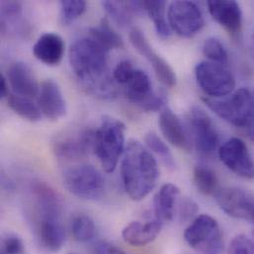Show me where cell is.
Instances as JSON below:
<instances>
[{"label":"cell","mask_w":254,"mask_h":254,"mask_svg":"<svg viewBox=\"0 0 254 254\" xmlns=\"http://www.w3.org/2000/svg\"><path fill=\"white\" fill-rule=\"evenodd\" d=\"M179 196L180 190L176 185L166 183L161 186L153 200V211L157 221L163 224L173 219Z\"/></svg>","instance_id":"cell-22"},{"label":"cell","mask_w":254,"mask_h":254,"mask_svg":"<svg viewBox=\"0 0 254 254\" xmlns=\"http://www.w3.org/2000/svg\"><path fill=\"white\" fill-rule=\"evenodd\" d=\"M126 126L112 117H104L95 130L94 152L107 173H112L125 151Z\"/></svg>","instance_id":"cell-5"},{"label":"cell","mask_w":254,"mask_h":254,"mask_svg":"<svg viewBox=\"0 0 254 254\" xmlns=\"http://www.w3.org/2000/svg\"></svg>","instance_id":"cell-40"},{"label":"cell","mask_w":254,"mask_h":254,"mask_svg":"<svg viewBox=\"0 0 254 254\" xmlns=\"http://www.w3.org/2000/svg\"><path fill=\"white\" fill-rule=\"evenodd\" d=\"M251 51H252V54H253L254 58V34L252 37V40H251Z\"/></svg>","instance_id":"cell-39"},{"label":"cell","mask_w":254,"mask_h":254,"mask_svg":"<svg viewBox=\"0 0 254 254\" xmlns=\"http://www.w3.org/2000/svg\"><path fill=\"white\" fill-rule=\"evenodd\" d=\"M121 174L127 196L140 201L156 186L159 170L149 150L139 141L129 140L123 154Z\"/></svg>","instance_id":"cell-3"},{"label":"cell","mask_w":254,"mask_h":254,"mask_svg":"<svg viewBox=\"0 0 254 254\" xmlns=\"http://www.w3.org/2000/svg\"><path fill=\"white\" fill-rule=\"evenodd\" d=\"M161 228L162 223L156 219L146 223L132 222L123 230L122 238L131 247H144L156 240Z\"/></svg>","instance_id":"cell-20"},{"label":"cell","mask_w":254,"mask_h":254,"mask_svg":"<svg viewBox=\"0 0 254 254\" xmlns=\"http://www.w3.org/2000/svg\"><path fill=\"white\" fill-rule=\"evenodd\" d=\"M229 254H254V241L245 235L236 237L230 245Z\"/></svg>","instance_id":"cell-34"},{"label":"cell","mask_w":254,"mask_h":254,"mask_svg":"<svg viewBox=\"0 0 254 254\" xmlns=\"http://www.w3.org/2000/svg\"><path fill=\"white\" fill-rule=\"evenodd\" d=\"M199 211L198 205L189 198H183L179 202L178 215L181 222H186L191 220Z\"/></svg>","instance_id":"cell-36"},{"label":"cell","mask_w":254,"mask_h":254,"mask_svg":"<svg viewBox=\"0 0 254 254\" xmlns=\"http://www.w3.org/2000/svg\"><path fill=\"white\" fill-rule=\"evenodd\" d=\"M38 106L41 112L50 120H59L66 114V104L63 92L53 80H46L40 86Z\"/></svg>","instance_id":"cell-16"},{"label":"cell","mask_w":254,"mask_h":254,"mask_svg":"<svg viewBox=\"0 0 254 254\" xmlns=\"http://www.w3.org/2000/svg\"><path fill=\"white\" fill-rule=\"evenodd\" d=\"M221 210L231 218L251 223L254 226V194L239 187L221 188L216 195Z\"/></svg>","instance_id":"cell-12"},{"label":"cell","mask_w":254,"mask_h":254,"mask_svg":"<svg viewBox=\"0 0 254 254\" xmlns=\"http://www.w3.org/2000/svg\"><path fill=\"white\" fill-rule=\"evenodd\" d=\"M144 141L146 146L157 154L168 168L174 169L176 167V163L170 149L155 132L150 131L146 133L144 136Z\"/></svg>","instance_id":"cell-30"},{"label":"cell","mask_w":254,"mask_h":254,"mask_svg":"<svg viewBox=\"0 0 254 254\" xmlns=\"http://www.w3.org/2000/svg\"><path fill=\"white\" fill-rule=\"evenodd\" d=\"M187 120L196 149L204 155H213L219 146V134L212 119L201 108L193 107Z\"/></svg>","instance_id":"cell-10"},{"label":"cell","mask_w":254,"mask_h":254,"mask_svg":"<svg viewBox=\"0 0 254 254\" xmlns=\"http://www.w3.org/2000/svg\"><path fill=\"white\" fill-rule=\"evenodd\" d=\"M1 254H25L23 241L14 234H6L1 240Z\"/></svg>","instance_id":"cell-33"},{"label":"cell","mask_w":254,"mask_h":254,"mask_svg":"<svg viewBox=\"0 0 254 254\" xmlns=\"http://www.w3.org/2000/svg\"><path fill=\"white\" fill-rule=\"evenodd\" d=\"M28 219L38 246L56 254L65 242L64 205L60 195L47 183L33 181L29 188Z\"/></svg>","instance_id":"cell-1"},{"label":"cell","mask_w":254,"mask_h":254,"mask_svg":"<svg viewBox=\"0 0 254 254\" xmlns=\"http://www.w3.org/2000/svg\"><path fill=\"white\" fill-rule=\"evenodd\" d=\"M91 39L98 43L107 52L114 49H122L124 43L120 35L110 26L109 21L103 18L100 23L89 29Z\"/></svg>","instance_id":"cell-25"},{"label":"cell","mask_w":254,"mask_h":254,"mask_svg":"<svg viewBox=\"0 0 254 254\" xmlns=\"http://www.w3.org/2000/svg\"><path fill=\"white\" fill-rule=\"evenodd\" d=\"M87 4L83 0L61 1V20L64 25H70L86 10Z\"/></svg>","instance_id":"cell-31"},{"label":"cell","mask_w":254,"mask_h":254,"mask_svg":"<svg viewBox=\"0 0 254 254\" xmlns=\"http://www.w3.org/2000/svg\"><path fill=\"white\" fill-rule=\"evenodd\" d=\"M159 128L163 136L172 145L182 149L190 150L192 143L186 133L183 125L177 115H175L168 107H165L158 118Z\"/></svg>","instance_id":"cell-19"},{"label":"cell","mask_w":254,"mask_h":254,"mask_svg":"<svg viewBox=\"0 0 254 254\" xmlns=\"http://www.w3.org/2000/svg\"><path fill=\"white\" fill-rule=\"evenodd\" d=\"M65 188L82 200H98L105 191V179L92 165L84 164L71 167L64 173Z\"/></svg>","instance_id":"cell-7"},{"label":"cell","mask_w":254,"mask_h":254,"mask_svg":"<svg viewBox=\"0 0 254 254\" xmlns=\"http://www.w3.org/2000/svg\"><path fill=\"white\" fill-rule=\"evenodd\" d=\"M10 95L9 93V87L7 84V81L3 75H0V96L1 98H8Z\"/></svg>","instance_id":"cell-38"},{"label":"cell","mask_w":254,"mask_h":254,"mask_svg":"<svg viewBox=\"0 0 254 254\" xmlns=\"http://www.w3.org/2000/svg\"><path fill=\"white\" fill-rule=\"evenodd\" d=\"M7 77L13 91L23 97H36L39 95V83L28 64L23 62L13 63L7 71Z\"/></svg>","instance_id":"cell-17"},{"label":"cell","mask_w":254,"mask_h":254,"mask_svg":"<svg viewBox=\"0 0 254 254\" xmlns=\"http://www.w3.org/2000/svg\"><path fill=\"white\" fill-rule=\"evenodd\" d=\"M196 80L210 98H222L230 95L236 88V78L224 64L201 62L195 67Z\"/></svg>","instance_id":"cell-8"},{"label":"cell","mask_w":254,"mask_h":254,"mask_svg":"<svg viewBox=\"0 0 254 254\" xmlns=\"http://www.w3.org/2000/svg\"><path fill=\"white\" fill-rule=\"evenodd\" d=\"M211 16L232 38L238 39L243 29V13L240 4L230 0H209L207 2Z\"/></svg>","instance_id":"cell-15"},{"label":"cell","mask_w":254,"mask_h":254,"mask_svg":"<svg viewBox=\"0 0 254 254\" xmlns=\"http://www.w3.org/2000/svg\"><path fill=\"white\" fill-rule=\"evenodd\" d=\"M7 99L9 108L21 118L30 122H38L41 120L42 112L39 106L30 98L17 94H10Z\"/></svg>","instance_id":"cell-28"},{"label":"cell","mask_w":254,"mask_h":254,"mask_svg":"<svg viewBox=\"0 0 254 254\" xmlns=\"http://www.w3.org/2000/svg\"><path fill=\"white\" fill-rule=\"evenodd\" d=\"M193 182L197 190L205 196H214L221 190L216 172L208 166L198 165L193 170Z\"/></svg>","instance_id":"cell-27"},{"label":"cell","mask_w":254,"mask_h":254,"mask_svg":"<svg viewBox=\"0 0 254 254\" xmlns=\"http://www.w3.org/2000/svg\"><path fill=\"white\" fill-rule=\"evenodd\" d=\"M154 94L148 75L140 69H135L126 84L125 95L127 100L143 110Z\"/></svg>","instance_id":"cell-23"},{"label":"cell","mask_w":254,"mask_h":254,"mask_svg":"<svg viewBox=\"0 0 254 254\" xmlns=\"http://www.w3.org/2000/svg\"><path fill=\"white\" fill-rule=\"evenodd\" d=\"M203 54L207 59L211 60L212 63L226 65L229 62V55L225 47L215 38H209L204 42Z\"/></svg>","instance_id":"cell-32"},{"label":"cell","mask_w":254,"mask_h":254,"mask_svg":"<svg viewBox=\"0 0 254 254\" xmlns=\"http://www.w3.org/2000/svg\"><path fill=\"white\" fill-rule=\"evenodd\" d=\"M102 6L107 14L121 27H126L131 23L134 15H139L143 11L141 1H103Z\"/></svg>","instance_id":"cell-24"},{"label":"cell","mask_w":254,"mask_h":254,"mask_svg":"<svg viewBox=\"0 0 254 254\" xmlns=\"http://www.w3.org/2000/svg\"><path fill=\"white\" fill-rule=\"evenodd\" d=\"M95 130L84 128L58 136L53 143L55 155L66 161L78 160L94 150Z\"/></svg>","instance_id":"cell-11"},{"label":"cell","mask_w":254,"mask_h":254,"mask_svg":"<svg viewBox=\"0 0 254 254\" xmlns=\"http://www.w3.org/2000/svg\"><path fill=\"white\" fill-rule=\"evenodd\" d=\"M143 11L147 13L152 20L156 33L162 39H167L171 35V29L166 20L165 8L166 2L162 0H146L141 1Z\"/></svg>","instance_id":"cell-26"},{"label":"cell","mask_w":254,"mask_h":254,"mask_svg":"<svg viewBox=\"0 0 254 254\" xmlns=\"http://www.w3.org/2000/svg\"><path fill=\"white\" fill-rule=\"evenodd\" d=\"M129 41L133 48L150 64L157 79L167 87L176 85V74L169 64L162 59L149 45L144 34L137 28L131 29Z\"/></svg>","instance_id":"cell-14"},{"label":"cell","mask_w":254,"mask_h":254,"mask_svg":"<svg viewBox=\"0 0 254 254\" xmlns=\"http://www.w3.org/2000/svg\"><path fill=\"white\" fill-rule=\"evenodd\" d=\"M185 242L202 254H220L224 249L223 233L218 222L209 215H201L184 232Z\"/></svg>","instance_id":"cell-6"},{"label":"cell","mask_w":254,"mask_h":254,"mask_svg":"<svg viewBox=\"0 0 254 254\" xmlns=\"http://www.w3.org/2000/svg\"><path fill=\"white\" fill-rule=\"evenodd\" d=\"M134 70L135 69L133 68L130 62L122 61L116 65V67L114 69V72H113L114 79L118 83L126 85L127 82L130 80V78L132 77Z\"/></svg>","instance_id":"cell-35"},{"label":"cell","mask_w":254,"mask_h":254,"mask_svg":"<svg viewBox=\"0 0 254 254\" xmlns=\"http://www.w3.org/2000/svg\"><path fill=\"white\" fill-rule=\"evenodd\" d=\"M221 161L235 174L254 179V159L246 142L239 137L225 141L219 149Z\"/></svg>","instance_id":"cell-13"},{"label":"cell","mask_w":254,"mask_h":254,"mask_svg":"<svg viewBox=\"0 0 254 254\" xmlns=\"http://www.w3.org/2000/svg\"><path fill=\"white\" fill-rule=\"evenodd\" d=\"M94 254H127L123 250L119 249L118 247L107 243L101 242L96 245L94 249Z\"/></svg>","instance_id":"cell-37"},{"label":"cell","mask_w":254,"mask_h":254,"mask_svg":"<svg viewBox=\"0 0 254 254\" xmlns=\"http://www.w3.org/2000/svg\"><path fill=\"white\" fill-rule=\"evenodd\" d=\"M65 44L64 39L55 33L43 34L33 47L35 58L43 64L55 66L58 65L64 55Z\"/></svg>","instance_id":"cell-18"},{"label":"cell","mask_w":254,"mask_h":254,"mask_svg":"<svg viewBox=\"0 0 254 254\" xmlns=\"http://www.w3.org/2000/svg\"><path fill=\"white\" fill-rule=\"evenodd\" d=\"M107 53L93 39L82 38L70 46L68 56L82 88L97 97L112 99L116 88L106 73Z\"/></svg>","instance_id":"cell-2"},{"label":"cell","mask_w":254,"mask_h":254,"mask_svg":"<svg viewBox=\"0 0 254 254\" xmlns=\"http://www.w3.org/2000/svg\"><path fill=\"white\" fill-rule=\"evenodd\" d=\"M1 32L11 33L22 38L30 35L29 25L22 19V6L16 1L1 3Z\"/></svg>","instance_id":"cell-21"},{"label":"cell","mask_w":254,"mask_h":254,"mask_svg":"<svg viewBox=\"0 0 254 254\" xmlns=\"http://www.w3.org/2000/svg\"><path fill=\"white\" fill-rule=\"evenodd\" d=\"M70 231L76 242L87 243L95 236V225L89 216L79 213L71 218Z\"/></svg>","instance_id":"cell-29"},{"label":"cell","mask_w":254,"mask_h":254,"mask_svg":"<svg viewBox=\"0 0 254 254\" xmlns=\"http://www.w3.org/2000/svg\"><path fill=\"white\" fill-rule=\"evenodd\" d=\"M205 104L221 119L240 128L254 142V90L242 87L225 99L203 98Z\"/></svg>","instance_id":"cell-4"},{"label":"cell","mask_w":254,"mask_h":254,"mask_svg":"<svg viewBox=\"0 0 254 254\" xmlns=\"http://www.w3.org/2000/svg\"><path fill=\"white\" fill-rule=\"evenodd\" d=\"M171 30L183 38H192L204 27V18L199 7L191 1H173L167 12Z\"/></svg>","instance_id":"cell-9"}]
</instances>
